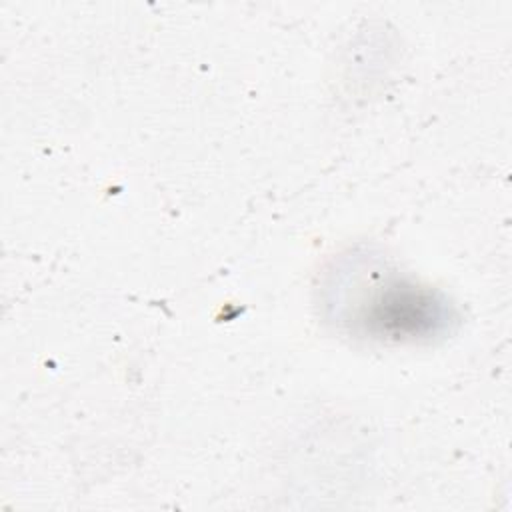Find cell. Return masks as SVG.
I'll list each match as a JSON object with an SVG mask.
<instances>
[{"mask_svg":"<svg viewBox=\"0 0 512 512\" xmlns=\"http://www.w3.org/2000/svg\"><path fill=\"white\" fill-rule=\"evenodd\" d=\"M326 292L332 318L374 340H430L456 322L452 306L436 290L400 276L368 254L344 258Z\"/></svg>","mask_w":512,"mask_h":512,"instance_id":"1","label":"cell"}]
</instances>
